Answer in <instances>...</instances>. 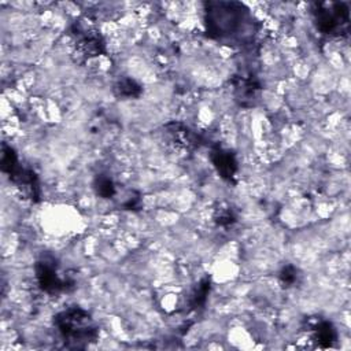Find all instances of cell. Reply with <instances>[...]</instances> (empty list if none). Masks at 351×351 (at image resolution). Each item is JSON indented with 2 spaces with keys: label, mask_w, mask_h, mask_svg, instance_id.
I'll return each mask as SVG.
<instances>
[{
  "label": "cell",
  "mask_w": 351,
  "mask_h": 351,
  "mask_svg": "<svg viewBox=\"0 0 351 351\" xmlns=\"http://www.w3.org/2000/svg\"><path fill=\"white\" fill-rule=\"evenodd\" d=\"M261 84L258 78L250 73L239 74L233 80V92L237 103L243 107H251L258 100Z\"/></svg>",
  "instance_id": "obj_8"
},
{
  "label": "cell",
  "mask_w": 351,
  "mask_h": 351,
  "mask_svg": "<svg viewBox=\"0 0 351 351\" xmlns=\"http://www.w3.org/2000/svg\"><path fill=\"white\" fill-rule=\"evenodd\" d=\"M71 36L74 38L75 52L82 59H92L106 52L104 38L92 27L81 26L77 22L71 29Z\"/></svg>",
  "instance_id": "obj_5"
},
{
  "label": "cell",
  "mask_w": 351,
  "mask_h": 351,
  "mask_svg": "<svg viewBox=\"0 0 351 351\" xmlns=\"http://www.w3.org/2000/svg\"><path fill=\"white\" fill-rule=\"evenodd\" d=\"M210 159L214 169L217 170V173L222 180L229 182L233 181L239 167H237L236 155L230 149L223 148L221 145H215L211 148Z\"/></svg>",
  "instance_id": "obj_9"
},
{
  "label": "cell",
  "mask_w": 351,
  "mask_h": 351,
  "mask_svg": "<svg viewBox=\"0 0 351 351\" xmlns=\"http://www.w3.org/2000/svg\"><path fill=\"white\" fill-rule=\"evenodd\" d=\"M252 23L250 10L237 1L204 3V25L207 36L215 40H232Z\"/></svg>",
  "instance_id": "obj_1"
},
{
  "label": "cell",
  "mask_w": 351,
  "mask_h": 351,
  "mask_svg": "<svg viewBox=\"0 0 351 351\" xmlns=\"http://www.w3.org/2000/svg\"><path fill=\"white\" fill-rule=\"evenodd\" d=\"M8 178L26 199L32 202H38L41 195L40 181L37 174L30 167H23L22 165H19L12 173L8 174Z\"/></svg>",
  "instance_id": "obj_6"
},
{
  "label": "cell",
  "mask_w": 351,
  "mask_h": 351,
  "mask_svg": "<svg viewBox=\"0 0 351 351\" xmlns=\"http://www.w3.org/2000/svg\"><path fill=\"white\" fill-rule=\"evenodd\" d=\"M311 15L317 30L329 37H346L350 32V8L347 3H314Z\"/></svg>",
  "instance_id": "obj_3"
},
{
  "label": "cell",
  "mask_w": 351,
  "mask_h": 351,
  "mask_svg": "<svg viewBox=\"0 0 351 351\" xmlns=\"http://www.w3.org/2000/svg\"><path fill=\"white\" fill-rule=\"evenodd\" d=\"M211 289V280L210 277H204L202 278L197 285L193 288V291L191 292V296L188 299V306L192 310H197L200 307H203L207 302V296L210 293Z\"/></svg>",
  "instance_id": "obj_12"
},
{
  "label": "cell",
  "mask_w": 351,
  "mask_h": 351,
  "mask_svg": "<svg viewBox=\"0 0 351 351\" xmlns=\"http://www.w3.org/2000/svg\"><path fill=\"white\" fill-rule=\"evenodd\" d=\"M36 280L40 289L48 295L67 292L74 287V278L70 274L59 271L58 262L51 255L41 256L34 265Z\"/></svg>",
  "instance_id": "obj_4"
},
{
  "label": "cell",
  "mask_w": 351,
  "mask_h": 351,
  "mask_svg": "<svg viewBox=\"0 0 351 351\" xmlns=\"http://www.w3.org/2000/svg\"><path fill=\"white\" fill-rule=\"evenodd\" d=\"M299 280H300V271L296 266L291 263L284 265L278 271V281L285 288L295 287L299 282Z\"/></svg>",
  "instance_id": "obj_15"
},
{
  "label": "cell",
  "mask_w": 351,
  "mask_h": 351,
  "mask_svg": "<svg viewBox=\"0 0 351 351\" xmlns=\"http://www.w3.org/2000/svg\"><path fill=\"white\" fill-rule=\"evenodd\" d=\"M143 92V86L130 77L119 78L114 85V93L121 99H137Z\"/></svg>",
  "instance_id": "obj_11"
},
{
  "label": "cell",
  "mask_w": 351,
  "mask_h": 351,
  "mask_svg": "<svg viewBox=\"0 0 351 351\" xmlns=\"http://www.w3.org/2000/svg\"><path fill=\"white\" fill-rule=\"evenodd\" d=\"M93 189L97 196L103 199H111L117 193L115 184L112 178L107 174H97L93 180Z\"/></svg>",
  "instance_id": "obj_13"
},
{
  "label": "cell",
  "mask_w": 351,
  "mask_h": 351,
  "mask_svg": "<svg viewBox=\"0 0 351 351\" xmlns=\"http://www.w3.org/2000/svg\"><path fill=\"white\" fill-rule=\"evenodd\" d=\"M166 136L177 149L192 151L200 145V137L195 130L181 122H170L165 126Z\"/></svg>",
  "instance_id": "obj_7"
},
{
  "label": "cell",
  "mask_w": 351,
  "mask_h": 351,
  "mask_svg": "<svg viewBox=\"0 0 351 351\" xmlns=\"http://www.w3.org/2000/svg\"><path fill=\"white\" fill-rule=\"evenodd\" d=\"M53 324L69 347L82 348L95 341L99 336V328L92 315L78 306L58 313L53 318Z\"/></svg>",
  "instance_id": "obj_2"
},
{
  "label": "cell",
  "mask_w": 351,
  "mask_h": 351,
  "mask_svg": "<svg viewBox=\"0 0 351 351\" xmlns=\"http://www.w3.org/2000/svg\"><path fill=\"white\" fill-rule=\"evenodd\" d=\"M308 332L311 335L313 341L321 347L328 348L332 347L337 340V330L332 322L326 319H314L308 322Z\"/></svg>",
  "instance_id": "obj_10"
},
{
  "label": "cell",
  "mask_w": 351,
  "mask_h": 351,
  "mask_svg": "<svg viewBox=\"0 0 351 351\" xmlns=\"http://www.w3.org/2000/svg\"><path fill=\"white\" fill-rule=\"evenodd\" d=\"M122 206L128 210H137L140 207V196L138 195H132L129 196L123 203Z\"/></svg>",
  "instance_id": "obj_16"
},
{
  "label": "cell",
  "mask_w": 351,
  "mask_h": 351,
  "mask_svg": "<svg viewBox=\"0 0 351 351\" xmlns=\"http://www.w3.org/2000/svg\"><path fill=\"white\" fill-rule=\"evenodd\" d=\"M213 218H214V222L217 223V226H219V228H229L233 223H236V221H237L233 208L226 204H219L215 208Z\"/></svg>",
  "instance_id": "obj_14"
}]
</instances>
